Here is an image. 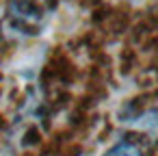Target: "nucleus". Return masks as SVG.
<instances>
[{
  "label": "nucleus",
  "mask_w": 158,
  "mask_h": 156,
  "mask_svg": "<svg viewBox=\"0 0 158 156\" xmlns=\"http://www.w3.org/2000/svg\"><path fill=\"white\" fill-rule=\"evenodd\" d=\"M104 156H141V150L134 145V143H128V141H121L117 145H113Z\"/></svg>",
  "instance_id": "obj_1"
}]
</instances>
